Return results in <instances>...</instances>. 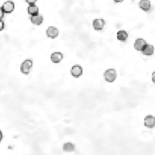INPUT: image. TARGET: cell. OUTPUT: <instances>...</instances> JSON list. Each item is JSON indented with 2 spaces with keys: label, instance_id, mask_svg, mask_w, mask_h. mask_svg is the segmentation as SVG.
<instances>
[{
  "label": "cell",
  "instance_id": "1",
  "mask_svg": "<svg viewBox=\"0 0 155 155\" xmlns=\"http://www.w3.org/2000/svg\"><path fill=\"white\" fill-rule=\"evenodd\" d=\"M105 80L108 83H113L117 78V72L115 69H108L104 73Z\"/></svg>",
  "mask_w": 155,
  "mask_h": 155
},
{
  "label": "cell",
  "instance_id": "2",
  "mask_svg": "<svg viewBox=\"0 0 155 155\" xmlns=\"http://www.w3.org/2000/svg\"><path fill=\"white\" fill-rule=\"evenodd\" d=\"M32 67H33V61L30 59H27L20 65V71H21L22 74L27 75L30 73Z\"/></svg>",
  "mask_w": 155,
  "mask_h": 155
},
{
  "label": "cell",
  "instance_id": "3",
  "mask_svg": "<svg viewBox=\"0 0 155 155\" xmlns=\"http://www.w3.org/2000/svg\"><path fill=\"white\" fill-rule=\"evenodd\" d=\"M5 14H10L14 9V3L12 1H6L2 6Z\"/></svg>",
  "mask_w": 155,
  "mask_h": 155
},
{
  "label": "cell",
  "instance_id": "4",
  "mask_svg": "<svg viewBox=\"0 0 155 155\" xmlns=\"http://www.w3.org/2000/svg\"><path fill=\"white\" fill-rule=\"evenodd\" d=\"M71 74L73 77L78 78L83 74V68L81 66L78 65V64L73 66L71 70Z\"/></svg>",
  "mask_w": 155,
  "mask_h": 155
},
{
  "label": "cell",
  "instance_id": "5",
  "mask_svg": "<svg viewBox=\"0 0 155 155\" xmlns=\"http://www.w3.org/2000/svg\"><path fill=\"white\" fill-rule=\"evenodd\" d=\"M105 25V20L103 19H96L93 20V27L96 30H103L104 27Z\"/></svg>",
  "mask_w": 155,
  "mask_h": 155
},
{
  "label": "cell",
  "instance_id": "6",
  "mask_svg": "<svg viewBox=\"0 0 155 155\" xmlns=\"http://www.w3.org/2000/svg\"><path fill=\"white\" fill-rule=\"evenodd\" d=\"M144 126L149 129H152L155 126V117L151 116V115H148L146 116L144 118Z\"/></svg>",
  "mask_w": 155,
  "mask_h": 155
},
{
  "label": "cell",
  "instance_id": "7",
  "mask_svg": "<svg viewBox=\"0 0 155 155\" xmlns=\"http://www.w3.org/2000/svg\"><path fill=\"white\" fill-rule=\"evenodd\" d=\"M58 30L55 27H49L46 30V35L51 39H55L58 36Z\"/></svg>",
  "mask_w": 155,
  "mask_h": 155
},
{
  "label": "cell",
  "instance_id": "8",
  "mask_svg": "<svg viewBox=\"0 0 155 155\" xmlns=\"http://www.w3.org/2000/svg\"><path fill=\"white\" fill-rule=\"evenodd\" d=\"M146 41L143 39H137L135 41V43H134V47L136 49L137 51H142V49H144V47L146 45Z\"/></svg>",
  "mask_w": 155,
  "mask_h": 155
},
{
  "label": "cell",
  "instance_id": "9",
  "mask_svg": "<svg viewBox=\"0 0 155 155\" xmlns=\"http://www.w3.org/2000/svg\"><path fill=\"white\" fill-rule=\"evenodd\" d=\"M63 59V54L61 52H54L51 55V60L53 63H55V64H58V63H60Z\"/></svg>",
  "mask_w": 155,
  "mask_h": 155
},
{
  "label": "cell",
  "instance_id": "10",
  "mask_svg": "<svg viewBox=\"0 0 155 155\" xmlns=\"http://www.w3.org/2000/svg\"><path fill=\"white\" fill-rule=\"evenodd\" d=\"M30 20L33 24L36 25H39L43 22V17L41 14H35V15H32L30 17Z\"/></svg>",
  "mask_w": 155,
  "mask_h": 155
},
{
  "label": "cell",
  "instance_id": "11",
  "mask_svg": "<svg viewBox=\"0 0 155 155\" xmlns=\"http://www.w3.org/2000/svg\"><path fill=\"white\" fill-rule=\"evenodd\" d=\"M153 51H154V49H153V46L152 45H150V44H146L145 46L144 47V49H142V54L144 55H152L153 54Z\"/></svg>",
  "mask_w": 155,
  "mask_h": 155
},
{
  "label": "cell",
  "instance_id": "12",
  "mask_svg": "<svg viewBox=\"0 0 155 155\" xmlns=\"http://www.w3.org/2000/svg\"><path fill=\"white\" fill-rule=\"evenodd\" d=\"M139 7L143 11H149L150 8V2L149 0H141L139 2Z\"/></svg>",
  "mask_w": 155,
  "mask_h": 155
},
{
  "label": "cell",
  "instance_id": "13",
  "mask_svg": "<svg viewBox=\"0 0 155 155\" xmlns=\"http://www.w3.org/2000/svg\"><path fill=\"white\" fill-rule=\"evenodd\" d=\"M27 12L30 15H35L39 14V8L35 4H31L27 8Z\"/></svg>",
  "mask_w": 155,
  "mask_h": 155
},
{
  "label": "cell",
  "instance_id": "14",
  "mask_svg": "<svg viewBox=\"0 0 155 155\" xmlns=\"http://www.w3.org/2000/svg\"><path fill=\"white\" fill-rule=\"evenodd\" d=\"M117 37L118 40L121 41V42H125L128 38V33L125 30H120L117 33Z\"/></svg>",
  "mask_w": 155,
  "mask_h": 155
},
{
  "label": "cell",
  "instance_id": "15",
  "mask_svg": "<svg viewBox=\"0 0 155 155\" xmlns=\"http://www.w3.org/2000/svg\"><path fill=\"white\" fill-rule=\"evenodd\" d=\"M63 150L66 152H73L75 150V145L71 142H67L63 145Z\"/></svg>",
  "mask_w": 155,
  "mask_h": 155
},
{
  "label": "cell",
  "instance_id": "16",
  "mask_svg": "<svg viewBox=\"0 0 155 155\" xmlns=\"http://www.w3.org/2000/svg\"><path fill=\"white\" fill-rule=\"evenodd\" d=\"M5 28V23L2 19H0V31H2Z\"/></svg>",
  "mask_w": 155,
  "mask_h": 155
},
{
  "label": "cell",
  "instance_id": "17",
  "mask_svg": "<svg viewBox=\"0 0 155 155\" xmlns=\"http://www.w3.org/2000/svg\"><path fill=\"white\" fill-rule=\"evenodd\" d=\"M4 14H5V12H4L3 9H2V7H0V19H2V17H4Z\"/></svg>",
  "mask_w": 155,
  "mask_h": 155
},
{
  "label": "cell",
  "instance_id": "18",
  "mask_svg": "<svg viewBox=\"0 0 155 155\" xmlns=\"http://www.w3.org/2000/svg\"><path fill=\"white\" fill-rule=\"evenodd\" d=\"M25 1L29 4V5H31V4L36 3L37 0H25Z\"/></svg>",
  "mask_w": 155,
  "mask_h": 155
},
{
  "label": "cell",
  "instance_id": "19",
  "mask_svg": "<svg viewBox=\"0 0 155 155\" xmlns=\"http://www.w3.org/2000/svg\"><path fill=\"white\" fill-rule=\"evenodd\" d=\"M152 81H153V83H155V72L152 74Z\"/></svg>",
  "mask_w": 155,
  "mask_h": 155
},
{
  "label": "cell",
  "instance_id": "20",
  "mask_svg": "<svg viewBox=\"0 0 155 155\" xmlns=\"http://www.w3.org/2000/svg\"><path fill=\"white\" fill-rule=\"evenodd\" d=\"M2 138H3V134H2V131H1V130H0V141H2Z\"/></svg>",
  "mask_w": 155,
  "mask_h": 155
},
{
  "label": "cell",
  "instance_id": "21",
  "mask_svg": "<svg viewBox=\"0 0 155 155\" xmlns=\"http://www.w3.org/2000/svg\"><path fill=\"white\" fill-rule=\"evenodd\" d=\"M115 2H117V3H119V2H122L123 0H114Z\"/></svg>",
  "mask_w": 155,
  "mask_h": 155
}]
</instances>
